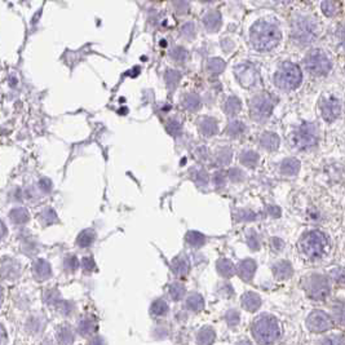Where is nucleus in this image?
Here are the masks:
<instances>
[{
  "mask_svg": "<svg viewBox=\"0 0 345 345\" xmlns=\"http://www.w3.org/2000/svg\"><path fill=\"white\" fill-rule=\"evenodd\" d=\"M281 40V31L273 23L259 21L251 29V42L259 51H269Z\"/></svg>",
  "mask_w": 345,
  "mask_h": 345,
  "instance_id": "1",
  "label": "nucleus"
},
{
  "mask_svg": "<svg viewBox=\"0 0 345 345\" xmlns=\"http://www.w3.org/2000/svg\"><path fill=\"white\" fill-rule=\"evenodd\" d=\"M252 334L259 344H273L281 336V325L276 317L264 314L253 322Z\"/></svg>",
  "mask_w": 345,
  "mask_h": 345,
  "instance_id": "2",
  "label": "nucleus"
},
{
  "mask_svg": "<svg viewBox=\"0 0 345 345\" xmlns=\"http://www.w3.org/2000/svg\"><path fill=\"white\" fill-rule=\"evenodd\" d=\"M327 247V239L326 235L318 230L306 233L300 240V248L301 252L305 255L308 259H319L323 256V253Z\"/></svg>",
  "mask_w": 345,
  "mask_h": 345,
  "instance_id": "3",
  "label": "nucleus"
},
{
  "mask_svg": "<svg viewBox=\"0 0 345 345\" xmlns=\"http://www.w3.org/2000/svg\"><path fill=\"white\" fill-rule=\"evenodd\" d=\"M302 74L300 67L296 63L283 62L280 70L276 72L274 80L276 84L282 89H295L300 86Z\"/></svg>",
  "mask_w": 345,
  "mask_h": 345,
  "instance_id": "4",
  "label": "nucleus"
},
{
  "mask_svg": "<svg viewBox=\"0 0 345 345\" xmlns=\"http://www.w3.org/2000/svg\"><path fill=\"white\" fill-rule=\"evenodd\" d=\"M317 35L316 23L309 17L297 16L292 20V38L300 44H309Z\"/></svg>",
  "mask_w": 345,
  "mask_h": 345,
  "instance_id": "5",
  "label": "nucleus"
},
{
  "mask_svg": "<svg viewBox=\"0 0 345 345\" xmlns=\"http://www.w3.org/2000/svg\"><path fill=\"white\" fill-rule=\"evenodd\" d=\"M318 141V128L313 123H304L292 135V146L300 150H308Z\"/></svg>",
  "mask_w": 345,
  "mask_h": 345,
  "instance_id": "6",
  "label": "nucleus"
},
{
  "mask_svg": "<svg viewBox=\"0 0 345 345\" xmlns=\"http://www.w3.org/2000/svg\"><path fill=\"white\" fill-rule=\"evenodd\" d=\"M306 70L312 75H326L331 70V61L325 52L319 50L310 51L305 57Z\"/></svg>",
  "mask_w": 345,
  "mask_h": 345,
  "instance_id": "7",
  "label": "nucleus"
},
{
  "mask_svg": "<svg viewBox=\"0 0 345 345\" xmlns=\"http://www.w3.org/2000/svg\"><path fill=\"white\" fill-rule=\"evenodd\" d=\"M305 289L308 295L314 300H323L330 293L329 281L321 274H314L306 278Z\"/></svg>",
  "mask_w": 345,
  "mask_h": 345,
  "instance_id": "8",
  "label": "nucleus"
},
{
  "mask_svg": "<svg viewBox=\"0 0 345 345\" xmlns=\"http://www.w3.org/2000/svg\"><path fill=\"white\" fill-rule=\"evenodd\" d=\"M251 116L255 119L268 118L273 110V100L266 93H260L251 100Z\"/></svg>",
  "mask_w": 345,
  "mask_h": 345,
  "instance_id": "9",
  "label": "nucleus"
},
{
  "mask_svg": "<svg viewBox=\"0 0 345 345\" xmlns=\"http://www.w3.org/2000/svg\"><path fill=\"white\" fill-rule=\"evenodd\" d=\"M306 325L309 327L310 331L313 332H323L327 330L332 329L334 322H332L331 317L329 314H326L325 312L321 310H314V312L308 317L306 319Z\"/></svg>",
  "mask_w": 345,
  "mask_h": 345,
  "instance_id": "10",
  "label": "nucleus"
},
{
  "mask_svg": "<svg viewBox=\"0 0 345 345\" xmlns=\"http://www.w3.org/2000/svg\"><path fill=\"white\" fill-rule=\"evenodd\" d=\"M235 75L242 86L251 87L257 80V72L250 63H240L235 67Z\"/></svg>",
  "mask_w": 345,
  "mask_h": 345,
  "instance_id": "11",
  "label": "nucleus"
},
{
  "mask_svg": "<svg viewBox=\"0 0 345 345\" xmlns=\"http://www.w3.org/2000/svg\"><path fill=\"white\" fill-rule=\"evenodd\" d=\"M321 109H322L323 119L327 122H334L342 113V102L335 97H330V99L325 100Z\"/></svg>",
  "mask_w": 345,
  "mask_h": 345,
  "instance_id": "12",
  "label": "nucleus"
},
{
  "mask_svg": "<svg viewBox=\"0 0 345 345\" xmlns=\"http://www.w3.org/2000/svg\"><path fill=\"white\" fill-rule=\"evenodd\" d=\"M255 270H256V263L251 259L243 260V261L239 264V266H238L239 277L243 281H246V282H250V281L252 280Z\"/></svg>",
  "mask_w": 345,
  "mask_h": 345,
  "instance_id": "13",
  "label": "nucleus"
},
{
  "mask_svg": "<svg viewBox=\"0 0 345 345\" xmlns=\"http://www.w3.org/2000/svg\"><path fill=\"white\" fill-rule=\"evenodd\" d=\"M240 301H242V305H243L244 309L248 310V312H255L261 305V299L255 292H246L240 297Z\"/></svg>",
  "mask_w": 345,
  "mask_h": 345,
  "instance_id": "14",
  "label": "nucleus"
},
{
  "mask_svg": "<svg viewBox=\"0 0 345 345\" xmlns=\"http://www.w3.org/2000/svg\"><path fill=\"white\" fill-rule=\"evenodd\" d=\"M273 272L278 280H286L292 276V266L287 261H281L273 266Z\"/></svg>",
  "mask_w": 345,
  "mask_h": 345,
  "instance_id": "15",
  "label": "nucleus"
},
{
  "mask_svg": "<svg viewBox=\"0 0 345 345\" xmlns=\"http://www.w3.org/2000/svg\"><path fill=\"white\" fill-rule=\"evenodd\" d=\"M203 22L207 27V30L210 31H216L219 30V27L221 26V16L219 12L216 10H212V12H208L206 16L203 17Z\"/></svg>",
  "mask_w": 345,
  "mask_h": 345,
  "instance_id": "16",
  "label": "nucleus"
},
{
  "mask_svg": "<svg viewBox=\"0 0 345 345\" xmlns=\"http://www.w3.org/2000/svg\"><path fill=\"white\" fill-rule=\"evenodd\" d=\"M34 273L39 280H47L51 277V266L46 260H38L34 264Z\"/></svg>",
  "mask_w": 345,
  "mask_h": 345,
  "instance_id": "17",
  "label": "nucleus"
},
{
  "mask_svg": "<svg viewBox=\"0 0 345 345\" xmlns=\"http://www.w3.org/2000/svg\"><path fill=\"white\" fill-rule=\"evenodd\" d=\"M300 162L295 158H287L282 162L281 165V171L286 176H293L299 172Z\"/></svg>",
  "mask_w": 345,
  "mask_h": 345,
  "instance_id": "18",
  "label": "nucleus"
},
{
  "mask_svg": "<svg viewBox=\"0 0 345 345\" xmlns=\"http://www.w3.org/2000/svg\"><path fill=\"white\" fill-rule=\"evenodd\" d=\"M260 144L263 148H265L266 150H276L280 145V138L276 133H272V132H266L261 136L260 138Z\"/></svg>",
  "mask_w": 345,
  "mask_h": 345,
  "instance_id": "19",
  "label": "nucleus"
},
{
  "mask_svg": "<svg viewBox=\"0 0 345 345\" xmlns=\"http://www.w3.org/2000/svg\"><path fill=\"white\" fill-rule=\"evenodd\" d=\"M199 129H201L202 135L206 136V137L214 136L217 132L216 120L211 118H203L199 122Z\"/></svg>",
  "mask_w": 345,
  "mask_h": 345,
  "instance_id": "20",
  "label": "nucleus"
},
{
  "mask_svg": "<svg viewBox=\"0 0 345 345\" xmlns=\"http://www.w3.org/2000/svg\"><path fill=\"white\" fill-rule=\"evenodd\" d=\"M57 340L62 345H71L74 342V334L67 326H62L57 330Z\"/></svg>",
  "mask_w": 345,
  "mask_h": 345,
  "instance_id": "21",
  "label": "nucleus"
},
{
  "mask_svg": "<svg viewBox=\"0 0 345 345\" xmlns=\"http://www.w3.org/2000/svg\"><path fill=\"white\" fill-rule=\"evenodd\" d=\"M204 301L203 297H202L199 293H193L187 297L186 300V308L187 309L193 310V312H199V310L203 309Z\"/></svg>",
  "mask_w": 345,
  "mask_h": 345,
  "instance_id": "22",
  "label": "nucleus"
},
{
  "mask_svg": "<svg viewBox=\"0 0 345 345\" xmlns=\"http://www.w3.org/2000/svg\"><path fill=\"white\" fill-rule=\"evenodd\" d=\"M172 269L176 276H185L189 272V261L185 257H177L172 263Z\"/></svg>",
  "mask_w": 345,
  "mask_h": 345,
  "instance_id": "23",
  "label": "nucleus"
},
{
  "mask_svg": "<svg viewBox=\"0 0 345 345\" xmlns=\"http://www.w3.org/2000/svg\"><path fill=\"white\" fill-rule=\"evenodd\" d=\"M215 340V331L211 327H203L198 334L199 345H211Z\"/></svg>",
  "mask_w": 345,
  "mask_h": 345,
  "instance_id": "24",
  "label": "nucleus"
},
{
  "mask_svg": "<svg viewBox=\"0 0 345 345\" xmlns=\"http://www.w3.org/2000/svg\"><path fill=\"white\" fill-rule=\"evenodd\" d=\"M217 270H219V273H220L221 276L227 277V278L230 276H233L234 272H235L233 263L227 259H221L220 261L217 263Z\"/></svg>",
  "mask_w": 345,
  "mask_h": 345,
  "instance_id": "25",
  "label": "nucleus"
},
{
  "mask_svg": "<svg viewBox=\"0 0 345 345\" xmlns=\"http://www.w3.org/2000/svg\"><path fill=\"white\" fill-rule=\"evenodd\" d=\"M182 104H184V106L187 110L195 112L201 106V100H199L198 95H195V93H187L184 97V100H182Z\"/></svg>",
  "mask_w": 345,
  "mask_h": 345,
  "instance_id": "26",
  "label": "nucleus"
},
{
  "mask_svg": "<svg viewBox=\"0 0 345 345\" xmlns=\"http://www.w3.org/2000/svg\"><path fill=\"white\" fill-rule=\"evenodd\" d=\"M240 162H242L246 167H255V166L257 165V162H259V155H257V153H255V151L252 150L243 151V153L240 154Z\"/></svg>",
  "mask_w": 345,
  "mask_h": 345,
  "instance_id": "27",
  "label": "nucleus"
},
{
  "mask_svg": "<svg viewBox=\"0 0 345 345\" xmlns=\"http://www.w3.org/2000/svg\"><path fill=\"white\" fill-rule=\"evenodd\" d=\"M9 216L16 224H23L29 220V214L25 208H14L10 211Z\"/></svg>",
  "mask_w": 345,
  "mask_h": 345,
  "instance_id": "28",
  "label": "nucleus"
},
{
  "mask_svg": "<svg viewBox=\"0 0 345 345\" xmlns=\"http://www.w3.org/2000/svg\"><path fill=\"white\" fill-rule=\"evenodd\" d=\"M150 312L153 316H163L168 312V304L165 300H157V301L153 302Z\"/></svg>",
  "mask_w": 345,
  "mask_h": 345,
  "instance_id": "29",
  "label": "nucleus"
},
{
  "mask_svg": "<svg viewBox=\"0 0 345 345\" xmlns=\"http://www.w3.org/2000/svg\"><path fill=\"white\" fill-rule=\"evenodd\" d=\"M225 67V62L220 58H212L208 61V71L212 74V75H219L221 71Z\"/></svg>",
  "mask_w": 345,
  "mask_h": 345,
  "instance_id": "30",
  "label": "nucleus"
},
{
  "mask_svg": "<svg viewBox=\"0 0 345 345\" xmlns=\"http://www.w3.org/2000/svg\"><path fill=\"white\" fill-rule=\"evenodd\" d=\"M225 110L229 115H235L240 110V101L235 97V96H231L229 97L227 101V105H225Z\"/></svg>",
  "mask_w": 345,
  "mask_h": 345,
  "instance_id": "31",
  "label": "nucleus"
},
{
  "mask_svg": "<svg viewBox=\"0 0 345 345\" xmlns=\"http://www.w3.org/2000/svg\"><path fill=\"white\" fill-rule=\"evenodd\" d=\"M78 330H79V332L82 334V335L84 336L91 335V334L95 332L96 325L93 321H91V319H83V321H80Z\"/></svg>",
  "mask_w": 345,
  "mask_h": 345,
  "instance_id": "32",
  "label": "nucleus"
},
{
  "mask_svg": "<svg viewBox=\"0 0 345 345\" xmlns=\"http://www.w3.org/2000/svg\"><path fill=\"white\" fill-rule=\"evenodd\" d=\"M187 243L193 247H199L204 243V235L198 231H190L186 235Z\"/></svg>",
  "mask_w": 345,
  "mask_h": 345,
  "instance_id": "33",
  "label": "nucleus"
},
{
  "mask_svg": "<svg viewBox=\"0 0 345 345\" xmlns=\"http://www.w3.org/2000/svg\"><path fill=\"white\" fill-rule=\"evenodd\" d=\"M95 239V234H93L92 230H84L83 233H80V235L78 237V244L80 247H88L91 246V243Z\"/></svg>",
  "mask_w": 345,
  "mask_h": 345,
  "instance_id": "34",
  "label": "nucleus"
},
{
  "mask_svg": "<svg viewBox=\"0 0 345 345\" xmlns=\"http://www.w3.org/2000/svg\"><path fill=\"white\" fill-rule=\"evenodd\" d=\"M185 293V287L181 283H172L170 286V296L172 300H180Z\"/></svg>",
  "mask_w": 345,
  "mask_h": 345,
  "instance_id": "35",
  "label": "nucleus"
},
{
  "mask_svg": "<svg viewBox=\"0 0 345 345\" xmlns=\"http://www.w3.org/2000/svg\"><path fill=\"white\" fill-rule=\"evenodd\" d=\"M230 161H231V151L228 148L221 149V150L217 153V162H219L220 165L227 166L229 165Z\"/></svg>",
  "mask_w": 345,
  "mask_h": 345,
  "instance_id": "36",
  "label": "nucleus"
},
{
  "mask_svg": "<svg viewBox=\"0 0 345 345\" xmlns=\"http://www.w3.org/2000/svg\"><path fill=\"white\" fill-rule=\"evenodd\" d=\"M243 129H244L243 123H239V122L230 123L229 127H228V135L233 136V137H237V136H239L240 133L243 132Z\"/></svg>",
  "mask_w": 345,
  "mask_h": 345,
  "instance_id": "37",
  "label": "nucleus"
},
{
  "mask_svg": "<svg viewBox=\"0 0 345 345\" xmlns=\"http://www.w3.org/2000/svg\"><path fill=\"white\" fill-rule=\"evenodd\" d=\"M180 78L181 76L177 71H173V70H170V71H167L166 80H167V83H168V87L173 89L174 87H176V84H177L178 80H180Z\"/></svg>",
  "mask_w": 345,
  "mask_h": 345,
  "instance_id": "38",
  "label": "nucleus"
},
{
  "mask_svg": "<svg viewBox=\"0 0 345 345\" xmlns=\"http://www.w3.org/2000/svg\"><path fill=\"white\" fill-rule=\"evenodd\" d=\"M171 56H172V58L176 59V61H178V62H184L187 57V52L184 50V48H182V47H176V48H173V50H172Z\"/></svg>",
  "mask_w": 345,
  "mask_h": 345,
  "instance_id": "39",
  "label": "nucleus"
},
{
  "mask_svg": "<svg viewBox=\"0 0 345 345\" xmlns=\"http://www.w3.org/2000/svg\"><path fill=\"white\" fill-rule=\"evenodd\" d=\"M321 7H322L323 13L326 16H334L336 13V10H338V3H335V1H323Z\"/></svg>",
  "mask_w": 345,
  "mask_h": 345,
  "instance_id": "40",
  "label": "nucleus"
},
{
  "mask_svg": "<svg viewBox=\"0 0 345 345\" xmlns=\"http://www.w3.org/2000/svg\"><path fill=\"white\" fill-rule=\"evenodd\" d=\"M321 345H344V336L335 335L326 338L325 340H322Z\"/></svg>",
  "mask_w": 345,
  "mask_h": 345,
  "instance_id": "41",
  "label": "nucleus"
},
{
  "mask_svg": "<svg viewBox=\"0 0 345 345\" xmlns=\"http://www.w3.org/2000/svg\"><path fill=\"white\" fill-rule=\"evenodd\" d=\"M181 34L185 36V38H193L195 34V27L193 22L185 23L184 26L181 27Z\"/></svg>",
  "mask_w": 345,
  "mask_h": 345,
  "instance_id": "42",
  "label": "nucleus"
},
{
  "mask_svg": "<svg viewBox=\"0 0 345 345\" xmlns=\"http://www.w3.org/2000/svg\"><path fill=\"white\" fill-rule=\"evenodd\" d=\"M225 318L230 326H237L239 323V313H237V310H229Z\"/></svg>",
  "mask_w": 345,
  "mask_h": 345,
  "instance_id": "43",
  "label": "nucleus"
},
{
  "mask_svg": "<svg viewBox=\"0 0 345 345\" xmlns=\"http://www.w3.org/2000/svg\"><path fill=\"white\" fill-rule=\"evenodd\" d=\"M195 181L198 182V185L204 186V185H207L208 182V174L206 173V171H203V170H199V171H197V173H195Z\"/></svg>",
  "mask_w": 345,
  "mask_h": 345,
  "instance_id": "44",
  "label": "nucleus"
},
{
  "mask_svg": "<svg viewBox=\"0 0 345 345\" xmlns=\"http://www.w3.org/2000/svg\"><path fill=\"white\" fill-rule=\"evenodd\" d=\"M65 268L67 270H70V272H74V270L78 268V260H76V257H67V259L65 260Z\"/></svg>",
  "mask_w": 345,
  "mask_h": 345,
  "instance_id": "45",
  "label": "nucleus"
},
{
  "mask_svg": "<svg viewBox=\"0 0 345 345\" xmlns=\"http://www.w3.org/2000/svg\"><path fill=\"white\" fill-rule=\"evenodd\" d=\"M168 131L171 132L173 136L178 135L181 132V123H178L177 120H171L168 123Z\"/></svg>",
  "mask_w": 345,
  "mask_h": 345,
  "instance_id": "46",
  "label": "nucleus"
},
{
  "mask_svg": "<svg viewBox=\"0 0 345 345\" xmlns=\"http://www.w3.org/2000/svg\"><path fill=\"white\" fill-rule=\"evenodd\" d=\"M244 173L240 170H238V168H233L231 171L229 172V177L231 181H235V182H238V181H240L242 178H243Z\"/></svg>",
  "mask_w": 345,
  "mask_h": 345,
  "instance_id": "47",
  "label": "nucleus"
},
{
  "mask_svg": "<svg viewBox=\"0 0 345 345\" xmlns=\"http://www.w3.org/2000/svg\"><path fill=\"white\" fill-rule=\"evenodd\" d=\"M214 182L217 187H221L225 185V174L223 172H217L214 176Z\"/></svg>",
  "mask_w": 345,
  "mask_h": 345,
  "instance_id": "48",
  "label": "nucleus"
},
{
  "mask_svg": "<svg viewBox=\"0 0 345 345\" xmlns=\"http://www.w3.org/2000/svg\"><path fill=\"white\" fill-rule=\"evenodd\" d=\"M83 268L86 272H91V270L95 269V261H93L92 257H84L83 259Z\"/></svg>",
  "mask_w": 345,
  "mask_h": 345,
  "instance_id": "49",
  "label": "nucleus"
},
{
  "mask_svg": "<svg viewBox=\"0 0 345 345\" xmlns=\"http://www.w3.org/2000/svg\"><path fill=\"white\" fill-rule=\"evenodd\" d=\"M248 244H250V247L252 248V250H259L260 242H259V238H257V235L255 233H252L250 237H248Z\"/></svg>",
  "mask_w": 345,
  "mask_h": 345,
  "instance_id": "50",
  "label": "nucleus"
},
{
  "mask_svg": "<svg viewBox=\"0 0 345 345\" xmlns=\"http://www.w3.org/2000/svg\"><path fill=\"white\" fill-rule=\"evenodd\" d=\"M272 246H273V248L276 251H280V250H282L283 246H285V243H283V240L280 239V238H274L273 242H272Z\"/></svg>",
  "mask_w": 345,
  "mask_h": 345,
  "instance_id": "51",
  "label": "nucleus"
},
{
  "mask_svg": "<svg viewBox=\"0 0 345 345\" xmlns=\"http://www.w3.org/2000/svg\"><path fill=\"white\" fill-rule=\"evenodd\" d=\"M5 231H7V230H5V225L3 224V221H0V240L5 235Z\"/></svg>",
  "mask_w": 345,
  "mask_h": 345,
  "instance_id": "52",
  "label": "nucleus"
},
{
  "mask_svg": "<svg viewBox=\"0 0 345 345\" xmlns=\"http://www.w3.org/2000/svg\"><path fill=\"white\" fill-rule=\"evenodd\" d=\"M5 343V332L0 327V345H3Z\"/></svg>",
  "mask_w": 345,
  "mask_h": 345,
  "instance_id": "53",
  "label": "nucleus"
},
{
  "mask_svg": "<svg viewBox=\"0 0 345 345\" xmlns=\"http://www.w3.org/2000/svg\"><path fill=\"white\" fill-rule=\"evenodd\" d=\"M89 345H102V340L100 338H96V339H93Z\"/></svg>",
  "mask_w": 345,
  "mask_h": 345,
  "instance_id": "54",
  "label": "nucleus"
},
{
  "mask_svg": "<svg viewBox=\"0 0 345 345\" xmlns=\"http://www.w3.org/2000/svg\"><path fill=\"white\" fill-rule=\"evenodd\" d=\"M270 214H272V215L276 214V216H280V210H278V208H276V207L270 208Z\"/></svg>",
  "mask_w": 345,
  "mask_h": 345,
  "instance_id": "55",
  "label": "nucleus"
},
{
  "mask_svg": "<svg viewBox=\"0 0 345 345\" xmlns=\"http://www.w3.org/2000/svg\"><path fill=\"white\" fill-rule=\"evenodd\" d=\"M238 345H252L250 342H240Z\"/></svg>",
  "mask_w": 345,
  "mask_h": 345,
  "instance_id": "56",
  "label": "nucleus"
},
{
  "mask_svg": "<svg viewBox=\"0 0 345 345\" xmlns=\"http://www.w3.org/2000/svg\"><path fill=\"white\" fill-rule=\"evenodd\" d=\"M1 299H3V296H1V289H0V304H1Z\"/></svg>",
  "mask_w": 345,
  "mask_h": 345,
  "instance_id": "57",
  "label": "nucleus"
}]
</instances>
